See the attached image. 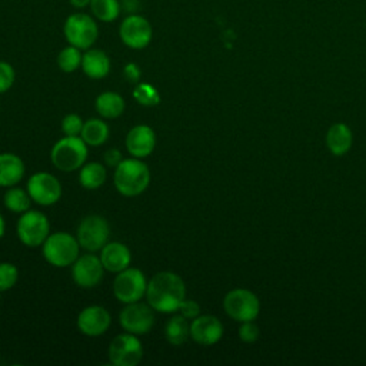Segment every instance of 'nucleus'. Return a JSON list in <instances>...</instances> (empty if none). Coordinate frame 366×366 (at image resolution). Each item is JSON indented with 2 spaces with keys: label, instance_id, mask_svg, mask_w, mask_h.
Masks as SVG:
<instances>
[{
  "label": "nucleus",
  "instance_id": "nucleus-37",
  "mask_svg": "<svg viewBox=\"0 0 366 366\" xmlns=\"http://www.w3.org/2000/svg\"><path fill=\"white\" fill-rule=\"evenodd\" d=\"M69 3L74 9H84L86 6H90V0H69Z\"/></svg>",
  "mask_w": 366,
  "mask_h": 366
},
{
  "label": "nucleus",
  "instance_id": "nucleus-10",
  "mask_svg": "<svg viewBox=\"0 0 366 366\" xmlns=\"http://www.w3.org/2000/svg\"><path fill=\"white\" fill-rule=\"evenodd\" d=\"M110 227L104 217L92 214L84 217L77 229L79 244L87 252H97L107 243Z\"/></svg>",
  "mask_w": 366,
  "mask_h": 366
},
{
  "label": "nucleus",
  "instance_id": "nucleus-28",
  "mask_svg": "<svg viewBox=\"0 0 366 366\" xmlns=\"http://www.w3.org/2000/svg\"><path fill=\"white\" fill-rule=\"evenodd\" d=\"M30 202H31V197L29 192H24L23 189H19V187H11L4 194L6 207L14 213L27 212L30 209Z\"/></svg>",
  "mask_w": 366,
  "mask_h": 366
},
{
  "label": "nucleus",
  "instance_id": "nucleus-1",
  "mask_svg": "<svg viewBox=\"0 0 366 366\" xmlns=\"http://www.w3.org/2000/svg\"><path fill=\"white\" fill-rule=\"evenodd\" d=\"M147 303L160 313L177 312L186 297L183 279L173 272H160L147 282Z\"/></svg>",
  "mask_w": 366,
  "mask_h": 366
},
{
  "label": "nucleus",
  "instance_id": "nucleus-9",
  "mask_svg": "<svg viewBox=\"0 0 366 366\" xmlns=\"http://www.w3.org/2000/svg\"><path fill=\"white\" fill-rule=\"evenodd\" d=\"M119 36L124 46L140 50L149 46L153 37L150 21L140 14H129L119 26Z\"/></svg>",
  "mask_w": 366,
  "mask_h": 366
},
{
  "label": "nucleus",
  "instance_id": "nucleus-19",
  "mask_svg": "<svg viewBox=\"0 0 366 366\" xmlns=\"http://www.w3.org/2000/svg\"><path fill=\"white\" fill-rule=\"evenodd\" d=\"M353 143V134L347 124L335 123L329 127L326 133V146L329 152L335 156L346 154Z\"/></svg>",
  "mask_w": 366,
  "mask_h": 366
},
{
  "label": "nucleus",
  "instance_id": "nucleus-2",
  "mask_svg": "<svg viewBox=\"0 0 366 366\" xmlns=\"http://www.w3.org/2000/svg\"><path fill=\"white\" fill-rule=\"evenodd\" d=\"M114 186L117 192L126 197L139 196L146 190L150 182V172L144 162L139 157L123 159L114 170Z\"/></svg>",
  "mask_w": 366,
  "mask_h": 366
},
{
  "label": "nucleus",
  "instance_id": "nucleus-12",
  "mask_svg": "<svg viewBox=\"0 0 366 366\" xmlns=\"http://www.w3.org/2000/svg\"><path fill=\"white\" fill-rule=\"evenodd\" d=\"M142 357V343L133 333L117 335L109 346V359L114 366H136Z\"/></svg>",
  "mask_w": 366,
  "mask_h": 366
},
{
  "label": "nucleus",
  "instance_id": "nucleus-30",
  "mask_svg": "<svg viewBox=\"0 0 366 366\" xmlns=\"http://www.w3.org/2000/svg\"><path fill=\"white\" fill-rule=\"evenodd\" d=\"M19 279V270L9 262L0 263V293L11 289Z\"/></svg>",
  "mask_w": 366,
  "mask_h": 366
},
{
  "label": "nucleus",
  "instance_id": "nucleus-24",
  "mask_svg": "<svg viewBox=\"0 0 366 366\" xmlns=\"http://www.w3.org/2000/svg\"><path fill=\"white\" fill-rule=\"evenodd\" d=\"M164 336L167 342L174 346L183 345L190 336V325L187 319L182 315H176L170 317L164 327Z\"/></svg>",
  "mask_w": 366,
  "mask_h": 366
},
{
  "label": "nucleus",
  "instance_id": "nucleus-25",
  "mask_svg": "<svg viewBox=\"0 0 366 366\" xmlns=\"http://www.w3.org/2000/svg\"><path fill=\"white\" fill-rule=\"evenodd\" d=\"M80 137L89 146H100L109 137V126L100 119H90L83 124Z\"/></svg>",
  "mask_w": 366,
  "mask_h": 366
},
{
  "label": "nucleus",
  "instance_id": "nucleus-4",
  "mask_svg": "<svg viewBox=\"0 0 366 366\" xmlns=\"http://www.w3.org/2000/svg\"><path fill=\"white\" fill-rule=\"evenodd\" d=\"M50 157L59 170L73 172L84 164L87 159V144L79 136H66L53 146Z\"/></svg>",
  "mask_w": 366,
  "mask_h": 366
},
{
  "label": "nucleus",
  "instance_id": "nucleus-18",
  "mask_svg": "<svg viewBox=\"0 0 366 366\" xmlns=\"http://www.w3.org/2000/svg\"><path fill=\"white\" fill-rule=\"evenodd\" d=\"M100 260L104 270L112 273H119L129 267L132 260V253L129 247L120 242H110L102 247Z\"/></svg>",
  "mask_w": 366,
  "mask_h": 366
},
{
  "label": "nucleus",
  "instance_id": "nucleus-17",
  "mask_svg": "<svg viewBox=\"0 0 366 366\" xmlns=\"http://www.w3.org/2000/svg\"><path fill=\"white\" fill-rule=\"evenodd\" d=\"M156 146L154 130L147 124H137L126 136V149L133 157L149 156Z\"/></svg>",
  "mask_w": 366,
  "mask_h": 366
},
{
  "label": "nucleus",
  "instance_id": "nucleus-6",
  "mask_svg": "<svg viewBox=\"0 0 366 366\" xmlns=\"http://www.w3.org/2000/svg\"><path fill=\"white\" fill-rule=\"evenodd\" d=\"M224 312L237 322L254 320L260 312L259 297L249 289L237 287L226 293L223 299Z\"/></svg>",
  "mask_w": 366,
  "mask_h": 366
},
{
  "label": "nucleus",
  "instance_id": "nucleus-32",
  "mask_svg": "<svg viewBox=\"0 0 366 366\" xmlns=\"http://www.w3.org/2000/svg\"><path fill=\"white\" fill-rule=\"evenodd\" d=\"M259 336H260L259 326L253 320L242 322V325L239 327V337L244 343H254L259 339Z\"/></svg>",
  "mask_w": 366,
  "mask_h": 366
},
{
  "label": "nucleus",
  "instance_id": "nucleus-26",
  "mask_svg": "<svg viewBox=\"0 0 366 366\" xmlns=\"http://www.w3.org/2000/svg\"><path fill=\"white\" fill-rule=\"evenodd\" d=\"M90 10L94 19L110 23L114 21L120 14L119 0H90Z\"/></svg>",
  "mask_w": 366,
  "mask_h": 366
},
{
  "label": "nucleus",
  "instance_id": "nucleus-15",
  "mask_svg": "<svg viewBox=\"0 0 366 366\" xmlns=\"http://www.w3.org/2000/svg\"><path fill=\"white\" fill-rule=\"evenodd\" d=\"M223 336L222 322L212 315H199L190 323V337L203 346L217 343Z\"/></svg>",
  "mask_w": 366,
  "mask_h": 366
},
{
  "label": "nucleus",
  "instance_id": "nucleus-22",
  "mask_svg": "<svg viewBox=\"0 0 366 366\" xmlns=\"http://www.w3.org/2000/svg\"><path fill=\"white\" fill-rule=\"evenodd\" d=\"M96 110L104 119H116L124 110V100L116 92H103L96 99Z\"/></svg>",
  "mask_w": 366,
  "mask_h": 366
},
{
  "label": "nucleus",
  "instance_id": "nucleus-38",
  "mask_svg": "<svg viewBox=\"0 0 366 366\" xmlns=\"http://www.w3.org/2000/svg\"><path fill=\"white\" fill-rule=\"evenodd\" d=\"M3 234H4V219L0 214V239L3 237Z\"/></svg>",
  "mask_w": 366,
  "mask_h": 366
},
{
  "label": "nucleus",
  "instance_id": "nucleus-8",
  "mask_svg": "<svg viewBox=\"0 0 366 366\" xmlns=\"http://www.w3.org/2000/svg\"><path fill=\"white\" fill-rule=\"evenodd\" d=\"M147 289V280L142 270L136 267H127L117 273L113 282V293L122 303L139 302Z\"/></svg>",
  "mask_w": 366,
  "mask_h": 366
},
{
  "label": "nucleus",
  "instance_id": "nucleus-11",
  "mask_svg": "<svg viewBox=\"0 0 366 366\" xmlns=\"http://www.w3.org/2000/svg\"><path fill=\"white\" fill-rule=\"evenodd\" d=\"M120 326L133 335H146L154 325L153 307L147 303L133 302L127 303L119 315Z\"/></svg>",
  "mask_w": 366,
  "mask_h": 366
},
{
  "label": "nucleus",
  "instance_id": "nucleus-33",
  "mask_svg": "<svg viewBox=\"0 0 366 366\" xmlns=\"http://www.w3.org/2000/svg\"><path fill=\"white\" fill-rule=\"evenodd\" d=\"M14 69L7 61H0V94L7 92L14 83Z\"/></svg>",
  "mask_w": 366,
  "mask_h": 366
},
{
  "label": "nucleus",
  "instance_id": "nucleus-20",
  "mask_svg": "<svg viewBox=\"0 0 366 366\" xmlns=\"http://www.w3.org/2000/svg\"><path fill=\"white\" fill-rule=\"evenodd\" d=\"M81 69L90 79H103L110 71V59L100 49H87L81 59Z\"/></svg>",
  "mask_w": 366,
  "mask_h": 366
},
{
  "label": "nucleus",
  "instance_id": "nucleus-16",
  "mask_svg": "<svg viewBox=\"0 0 366 366\" xmlns=\"http://www.w3.org/2000/svg\"><path fill=\"white\" fill-rule=\"evenodd\" d=\"M112 317L110 313L103 306H87L84 307L77 317V327L86 336H100L110 326Z\"/></svg>",
  "mask_w": 366,
  "mask_h": 366
},
{
  "label": "nucleus",
  "instance_id": "nucleus-36",
  "mask_svg": "<svg viewBox=\"0 0 366 366\" xmlns=\"http://www.w3.org/2000/svg\"><path fill=\"white\" fill-rule=\"evenodd\" d=\"M103 157H104V163L109 164V166H112V167H116V166L123 160L120 150H117V149H114V147L106 150Z\"/></svg>",
  "mask_w": 366,
  "mask_h": 366
},
{
  "label": "nucleus",
  "instance_id": "nucleus-23",
  "mask_svg": "<svg viewBox=\"0 0 366 366\" xmlns=\"http://www.w3.org/2000/svg\"><path fill=\"white\" fill-rule=\"evenodd\" d=\"M106 176L107 173L103 164L97 162H90L81 166L79 180L84 189L94 190V189H99L106 182Z\"/></svg>",
  "mask_w": 366,
  "mask_h": 366
},
{
  "label": "nucleus",
  "instance_id": "nucleus-5",
  "mask_svg": "<svg viewBox=\"0 0 366 366\" xmlns=\"http://www.w3.org/2000/svg\"><path fill=\"white\" fill-rule=\"evenodd\" d=\"M63 34L69 44L80 50H87L99 37L97 21L86 13H73L64 21Z\"/></svg>",
  "mask_w": 366,
  "mask_h": 366
},
{
  "label": "nucleus",
  "instance_id": "nucleus-3",
  "mask_svg": "<svg viewBox=\"0 0 366 366\" xmlns=\"http://www.w3.org/2000/svg\"><path fill=\"white\" fill-rule=\"evenodd\" d=\"M79 240L70 233L56 232L47 236L43 243L44 259L56 267H67L79 257Z\"/></svg>",
  "mask_w": 366,
  "mask_h": 366
},
{
  "label": "nucleus",
  "instance_id": "nucleus-21",
  "mask_svg": "<svg viewBox=\"0 0 366 366\" xmlns=\"http://www.w3.org/2000/svg\"><path fill=\"white\" fill-rule=\"evenodd\" d=\"M24 174L23 160L13 153L0 154V186L11 187L17 184Z\"/></svg>",
  "mask_w": 366,
  "mask_h": 366
},
{
  "label": "nucleus",
  "instance_id": "nucleus-34",
  "mask_svg": "<svg viewBox=\"0 0 366 366\" xmlns=\"http://www.w3.org/2000/svg\"><path fill=\"white\" fill-rule=\"evenodd\" d=\"M177 310L186 319H194V317H197L200 315V305L196 300L183 299V302L180 303Z\"/></svg>",
  "mask_w": 366,
  "mask_h": 366
},
{
  "label": "nucleus",
  "instance_id": "nucleus-13",
  "mask_svg": "<svg viewBox=\"0 0 366 366\" xmlns=\"http://www.w3.org/2000/svg\"><path fill=\"white\" fill-rule=\"evenodd\" d=\"M27 192L37 204L50 206L54 204L61 196V184L56 176L39 172L30 176L27 182Z\"/></svg>",
  "mask_w": 366,
  "mask_h": 366
},
{
  "label": "nucleus",
  "instance_id": "nucleus-31",
  "mask_svg": "<svg viewBox=\"0 0 366 366\" xmlns=\"http://www.w3.org/2000/svg\"><path fill=\"white\" fill-rule=\"evenodd\" d=\"M83 120L79 114L70 113L61 120V130L66 136H79L83 129Z\"/></svg>",
  "mask_w": 366,
  "mask_h": 366
},
{
  "label": "nucleus",
  "instance_id": "nucleus-29",
  "mask_svg": "<svg viewBox=\"0 0 366 366\" xmlns=\"http://www.w3.org/2000/svg\"><path fill=\"white\" fill-rule=\"evenodd\" d=\"M133 97L139 104L143 106H154L160 102L159 92L149 83H139L133 90Z\"/></svg>",
  "mask_w": 366,
  "mask_h": 366
},
{
  "label": "nucleus",
  "instance_id": "nucleus-14",
  "mask_svg": "<svg viewBox=\"0 0 366 366\" xmlns=\"http://www.w3.org/2000/svg\"><path fill=\"white\" fill-rule=\"evenodd\" d=\"M104 267L100 257L93 253H86L76 259L71 267V276L80 287H94L103 279Z\"/></svg>",
  "mask_w": 366,
  "mask_h": 366
},
{
  "label": "nucleus",
  "instance_id": "nucleus-7",
  "mask_svg": "<svg viewBox=\"0 0 366 366\" xmlns=\"http://www.w3.org/2000/svg\"><path fill=\"white\" fill-rule=\"evenodd\" d=\"M50 234V223L44 213L27 210L17 220V236L29 247H37L44 243Z\"/></svg>",
  "mask_w": 366,
  "mask_h": 366
},
{
  "label": "nucleus",
  "instance_id": "nucleus-35",
  "mask_svg": "<svg viewBox=\"0 0 366 366\" xmlns=\"http://www.w3.org/2000/svg\"><path fill=\"white\" fill-rule=\"evenodd\" d=\"M123 74H124V79L129 81V83H137L140 80V69L137 64L134 63H129L124 66V70H123Z\"/></svg>",
  "mask_w": 366,
  "mask_h": 366
},
{
  "label": "nucleus",
  "instance_id": "nucleus-27",
  "mask_svg": "<svg viewBox=\"0 0 366 366\" xmlns=\"http://www.w3.org/2000/svg\"><path fill=\"white\" fill-rule=\"evenodd\" d=\"M81 59L83 54L80 53V49L69 44L57 54V66L64 73H73L74 70L81 67Z\"/></svg>",
  "mask_w": 366,
  "mask_h": 366
}]
</instances>
